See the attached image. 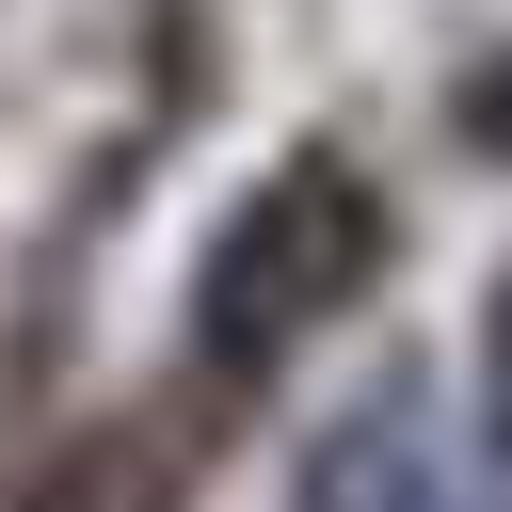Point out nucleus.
Returning <instances> with one entry per match:
<instances>
[{
	"mask_svg": "<svg viewBox=\"0 0 512 512\" xmlns=\"http://www.w3.org/2000/svg\"><path fill=\"white\" fill-rule=\"evenodd\" d=\"M368 272H384V192H368L336 144H304V160L256 176V192L208 224V256H192V352H208V384H272L336 304H368Z\"/></svg>",
	"mask_w": 512,
	"mask_h": 512,
	"instance_id": "nucleus-1",
	"label": "nucleus"
},
{
	"mask_svg": "<svg viewBox=\"0 0 512 512\" xmlns=\"http://www.w3.org/2000/svg\"><path fill=\"white\" fill-rule=\"evenodd\" d=\"M304 512H512V448H464L432 384H368L304 448Z\"/></svg>",
	"mask_w": 512,
	"mask_h": 512,
	"instance_id": "nucleus-2",
	"label": "nucleus"
},
{
	"mask_svg": "<svg viewBox=\"0 0 512 512\" xmlns=\"http://www.w3.org/2000/svg\"><path fill=\"white\" fill-rule=\"evenodd\" d=\"M32 512H176V448H160V416H96V432L32 480Z\"/></svg>",
	"mask_w": 512,
	"mask_h": 512,
	"instance_id": "nucleus-3",
	"label": "nucleus"
},
{
	"mask_svg": "<svg viewBox=\"0 0 512 512\" xmlns=\"http://www.w3.org/2000/svg\"><path fill=\"white\" fill-rule=\"evenodd\" d=\"M480 400H496V448H512V288H496V352H480Z\"/></svg>",
	"mask_w": 512,
	"mask_h": 512,
	"instance_id": "nucleus-4",
	"label": "nucleus"
}]
</instances>
